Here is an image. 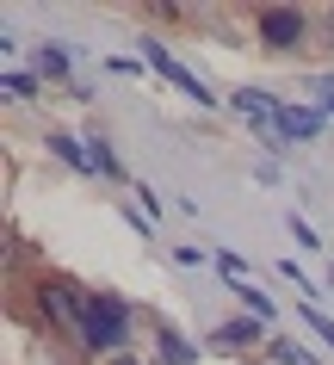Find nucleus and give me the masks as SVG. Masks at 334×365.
I'll return each instance as SVG.
<instances>
[{"label":"nucleus","instance_id":"f257e3e1","mask_svg":"<svg viewBox=\"0 0 334 365\" xmlns=\"http://www.w3.org/2000/svg\"><path fill=\"white\" fill-rule=\"evenodd\" d=\"M124 328H130V309H124L118 297H93V304H87V322H80V341L87 346H118Z\"/></svg>","mask_w":334,"mask_h":365},{"label":"nucleus","instance_id":"f03ea898","mask_svg":"<svg viewBox=\"0 0 334 365\" xmlns=\"http://www.w3.org/2000/svg\"><path fill=\"white\" fill-rule=\"evenodd\" d=\"M303 31H310V13H303V6H260V43L291 50Z\"/></svg>","mask_w":334,"mask_h":365},{"label":"nucleus","instance_id":"7ed1b4c3","mask_svg":"<svg viewBox=\"0 0 334 365\" xmlns=\"http://www.w3.org/2000/svg\"><path fill=\"white\" fill-rule=\"evenodd\" d=\"M38 309H43L56 328H75V334H80V322H87V297H80L75 285H43V291H38Z\"/></svg>","mask_w":334,"mask_h":365},{"label":"nucleus","instance_id":"20e7f679","mask_svg":"<svg viewBox=\"0 0 334 365\" xmlns=\"http://www.w3.org/2000/svg\"><path fill=\"white\" fill-rule=\"evenodd\" d=\"M254 341H260V316H229V322H216V334H211L216 353H248Z\"/></svg>","mask_w":334,"mask_h":365},{"label":"nucleus","instance_id":"39448f33","mask_svg":"<svg viewBox=\"0 0 334 365\" xmlns=\"http://www.w3.org/2000/svg\"><path fill=\"white\" fill-rule=\"evenodd\" d=\"M142 50H149V62H155V68H161V75H167V81H174V87H186V93H192L198 106H211V87H204V81H198L192 68H179V62L167 56V50H161V43H142Z\"/></svg>","mask_w":334,"mask_h":365},{"label":"nucleus","instance_id":"423d86ee","mask_svg":"<svg viewBox=\"0 0 334 365\" xmlns=\"http://www.w3.org/2000/svg\"><path fill=\"white\" fill-rule=\"evenodd\" d=\"M322 118H328L322 106H285L273 130H278V136H297V143H303V136H315V130H322Z\"/></svg>","mask_w":334,"mask_h":365},{"label":"nucleus","instance_id":"0eeeda50","mask_svg":"<svg viewBox=\"0 0 334 365\" xmlns=\"http://www.w3.org/2000/svg\"><path fill=\"white\" fill-rule=\"evenodd\" d=\"M50 155H56V161H68V168H75V173H93V168H87V161H93V149H87V143H75V136H50Z\"/></svg>","mask_w":334,"mask_h":365},{"label":"nucleus","instance_id":"6e6552de","mask_svg":"<svg viewBox=\"0 0 334 365\" xmlns=\"http://www.w3.org/2000/svg\"><path fill=\"white\" fill-rule=\"evenodd\" d=\"M87 149H93V173H112V180H124V161L118 155H112V143H105V136H87Z\"/></svg>","mask_w":334,"mask_h":365},{"label":"nucleus","instance_id":"1a4fd4ad","mask_svg":"<svg viewBox=\"0 0 334 365\" xmlns=\"http://www.w3.org/2000/svg\"><path fill=\"white\" fill-rule=\"evenodd\" d=\"M236 106H241V112H260V118H273V124H278V112H285V106H278L273 93H254V87H241V93H236Z\"/></svg>","mask_w":334,"mask_h":365},{"label":"nucleus","instance_id":"9d476101","mask_svg":"<svg viewBox=\"0 0 334 365\" xmlns=\"http://www.w3.org/2000/svg\"><path fill=\"white\" fill-rule=\"evenodd\" d=\"M161 353L174 365H192V346H186V334H174V328H161Z\"/></svg>","mask_w":334,"mask_h":365},{"label":"nucleus","instance_id":"9b49d317","mask_svg":"<svg viewBox=\"0 0 334 365\" xmlns=\"http://www.w3.org/2000/svg\"><path fill=\"white\" fill-rule=\"evenodd\" d=\"M273 359H278V365H315L310 353H303V346H291V341H273Z\"/></svg>","mask_w":334,"mask_h":365},{"label":"nucleus","instance_id":"f8f14e48","mask_svg":"<svg viewBox=\"0 0 334 365\" xmlns=\"http://www.w3.org/2000/svg\"><path fill=\"white\" fill-rule=\"evenodd\" d=\"M38 62H43V75H68V56H62L56 43H50V50H38Z\"/></svg>","mask_w":334,"mask_h":365},{"label":"nucleus","instance_id":"ddd939ff","mask_svg":"<svg viewBox=\"0 0 334 365\" xmlns=\"http://www.w3.org/2000/svg\"><path fill=\"white\" fill-rule=\"evenodd\" d=\"M303 322H310V328H315V334H322V341H328V346H334V322H328V316H322V309H315V304H310V309H303Z\"/></svg>","mask_w":334,"mask_h":365},{"label":"nucleus","instance_id":"4468645a","mask_svg":"<svg viewBox=\"0 0 334 365\" xmlns=\"http://www.w3.org/2000/svg\"><path fill=\"white\" fill-rule=\"evenodd\" d=\"M315 31H322V50H334V6L322 13V19H315Z\"/></svg>","mask_w":334,"mask_h":365},{"label":"nucleus","instance_id":"2eb2a0df","mask_svg":"<svg viewBox=\"0 0 334 365\" xmlns=\"http://www.w3.org/2000/svg\"><path fill=\"white\" fill-rule=\"evenodd\" d=\"M105 365H137V359H130V353H112V359H105Z\"/></svg>","mask_w":334,"mask_h":365},{"label":"nucleus","instance_id":"dca6fc26","mask_svg":"<svg viewBox=\"0 0 334 365\" xmlns=\"http://www.w3.org/2000/svg\"><path fill=\"white\" fill-rule=\"evenodd\" d=\"M322 112H334V93H322Z\"/></svg>","mask_w":334,"mask_h":365}]
</instances>
